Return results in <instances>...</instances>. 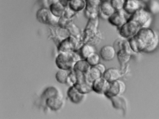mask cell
<instances>
[{
  "instance_id": "cell-1",
  "label": "cell",
  "mask_w": 159,
  "mask_h": 119,
  "mask_svg": "<svg viewBox=\"0 0 159 119\" xmlns=\"http://www.w3.org/2000/svg\"><path fill=\"white\" fill-rule=\"evenodd\" d=\"M128 40L134 53L151 52L156 48L159 41L157 33L149 28H141L135 35Z\"/></svg>"
},
{
  "instance_id": "cell-2",
  "label": "cell",
  "mask_w": 159,
  "mask_h": 119,
  "mask_svg": "<svg viewBox=\"0 0 159 119\" xmlns=\"http://www.w3.org/2000/svg\"><path fill=\"white\" fill-rule=\"evenodd\" d=\"M82 59L78 51L59 53L55 59V63L59 69L70 71L76 62Z\"/></svg>"
},
{
  "instance_id": "cell-3",
  "label": "cell",
  "mask_w": 159,
  "mask_h": 119,
  "mask_svg": "<svg viewBox=\"0 0 159 119\" xmlns=\"http://www.w3.org/2000/svg\"><path fill=\"white\" fill-rule=\"evenodd\" d=\"M84 44L81 39L70 35L59 43L57 49L59 53L78 51Z\"/></svg>"
},
{
  "instance_id": "cell-4",
  "label": "cell",
  "mask_w": 159,
  "mask_h": 119,
  "mask_svg": "<svg viewBox=\"0 0 159 119\" xmlns=\"http://www.w3.org/2000/svg\"><path fill=\"white\" fill-rule=\"evenodd\" d=\"M129 20L135 22L141 28H147L151 23L152 18L149 11L142 8L131 15Z\"/></svg>"
},
{
  "instance_id": "cell-5",
  "label": "cell",
  "mask_w": 159,
  "mask_h": 119,
  "mask_svg": "<svg viewBox=\"0 0 159 119\" xmlns=\"http://www.w3.org/2000/svg\"><path fill=\"white\" fill-rule=\"evenodd\" d=\"M121 37L128 39L135 35L141 28L134 21L128 20L120 27L117 28Z\"/></svg>"
},
{
  "instance_id": "cell-6",
  "label": "cell",
  "mask_w": 159,
  "mask_h": 119,
  "mask_svg": "<svg viewBox=\"0 0 159 119\" xmlns=\"http://www.w3.org/2000/svg\"><path fill=\"white\" fill-rule=\"evenodd\" d=\"M36 17L40 23L49 24L53 26H58L60 17L53 15L49 8H41L37 11Z\"/></svg>"
},
{
  "instance_id": "cell-7",
  "label": "cell",
  "mask_w": 159,
  "mask_h": 119,
  "mask_svg": "<svg viewBox=\"0 0 159 119\" xmlns=\"http://www.w3.org/2000/svg\"><path fill=\"white\" fill-rule=\"evenodd\" d=\"M74 71L77 76L76 82L74 85L76 89L81 93L86 94L92 91V84L87 80L86 74L78 71Z\"/></svg>"
},
{
  "instance_id": "cell-8",
  "label": "cell",
  "mask_w": 159,
  "mask_h": 119,
  "mask_svg": "<svg viewBox=\"0 0 159 119\" xmlns=\"http://www.w3.org/2000/svg\"><path fill=\"white\" fill-rule=\"evenodd\" d=\"M125 83L120 79L110 83L109 87L104 94L108 98L122 95L125 91Z\"/></svg>"
},
{
  "instance_id": "cell-9",
  "label": "cell",
  "mask_w": 159,
  "mask_h": 119,
  "mask_svg": "<svg viewBox=\"0 0 159 119\" xmlns=\"http://www.w3.org/2000/svg\"><path fill=\"white\" fill-rule=\"evenodd\" d=\"M130 16L126 13L123 9L115 11L107 20L111 25L118 28L125 24Z\"/></svg>"
},
{
  "instance_id": "cell-10",
  "label": "cell",
  "mask_w": 159,
  "mask_h": 119,
  "mask_svg": "<svg viewBox=\"0 0 159 119\" xmlns=\"http://www.w3.org/2000/svg\"><path fill=\"white\" fill-rule=\"evenodd\" d=\"M45 104L50 110L57 111L63 106L64 101L62 94L52 96L46 98L44 101Z\"/></svg>"
},
{
  "instance_id": "cell-11",
  "label": "cell",
  "mask_w": 159,
  "mask_h": 119,
  "mask_svg": "<svg viewBox=\"0 0 159 119\" xmlns=\"http://www.w3.org/2000/svg\"><path fill=\"white\" fill-rule=\"evenodd\" d=\"M115 11L109 0L101 1L99 8L98 17L102 20H107Z\"/></svg>"
},
{
  "instance_id": "cell-12",
  "label": "cell",
  "mask_w": 159,
  "mask_h": 119,
  "mask_svg": "<svg viewBox=\"0 0 159 119\" xmlns=\"http://www.w3.org/2000/svg\"><path fill=\"white\" fill-rule=\"evenodd\" d=\"M86 94L79 92L74 86H70L67 91V95L70 100L75 104H79L84 99Z\"/></svg>"
},
{
  "instance_id": "cell-13",
  "label": "cell",
  "mask_w": 159,
  "mask_h": 119,
  "mask_svg": "<svg viewBox=\"0 0 159 119\" xmlns=\"http://www.w3.org/2000/svg\"><path fill=\"white\" fill-rule=\"evenodd\" d=\"M109 85L110 82L102 76L93 82V91L98 94H104L108 89Z\"/></svg>"
},
{
  "instance_id": "cell-14",
  "label": "cell",
  "mask_w": 159,
  "mask_h": 119,
  "mask_svg": "<svg viewBox=\"0 0 159 119\" xmlns=\"http://www.w3.org/2000/svg\"><path fill=\"white\" fill-rule=\"evenodd\" d=\"M116 53V51L113 46L110 45H106L103 46L100 51L101 57L105 61L113 60Z\"/></svg>"
},
{
  "instance_id": "cell-15",
  "label": "cell",
  "mask_w": 159,
  "mask_h": 119,
  "mask_svg": "<svg viewBox=\"0 0 159 119\" xmlns=\"http://www.w3.org/2000/svg\"><path fill=\"white\" fill-rule=\"evenodd\" d=\"M139 0H126L123 9L126 13L131 15L139 9L144 8Z\"/></svg>"
},
{
  "instance_id": "cell-16",
  "label": "cell",
  "mask_w": 159,
  "mask_h": 119,
  "mask_svg": "<svg viewBox=\"0 0 159 119\" xmlns=\"http://www.w3.org/2000/svg\"><path fill=\"white\" fill-rule=\"evenodd\" d=\"M121 76L120 70L114 67L106 69L102 75V77L110 83L119 79Z\"/></svg>"
},
{
  "instance_id": "cell-17",
  "label": "cell",
  "mask_w": 159,
  "mask_h": 119,
  "mask_svg": "<svg viewBox=\"0 0 159 119\" xmlns=\"http://www.w3.org/2000/svg\"><path fill=\"white\" fill-rule=\"evenodd\" d=\"M113 108L117 109L124 111L126 109L127 104L125 98L121 95H117L110 99Z\"/></svg>"
},
{
  "instance_id": "cell-18",
  "label": "cell",
  "mask_w": 159,
  "mask_h": 119,
  "mask_svg": "<svg viewBox=\"0 0 159 119\" xmlns=\"http://www.w3.org/2000/svg\"><path fill=\"white\" fill-rule=\"evenodd\" d=\"M86 6L85 0H70L68 7L77 13L84 10Z\"/></svg>"
},
{
  "instance_id": "cell-19",
  "label": "cell",
  "mask_w": 159,
  "mask_h": 119,
  "mask_svg": "<svg viewBox=\"0 0 159 119\" xmlns=\"http://www.w3.org/2000/svg\"><path fill=\"white\" fill-rule=\"evenodd\" d=\"M91 67L86 59L82 58L76 62L72 69L86 74Z\"/></svg>"
},
{
  "instance_id": "cell-20",
  "label": "cell",
  "mask_w": 159,
  "mask_h": 119,
  "mask_svg": "<svg viewBox=\"0 0 159 119\" xmlns=\"http://www.w3.org/2000/svg\"><path fill=\"white\" fill-rule=\"evenodd\" d=\"M94 46L89 44L84 43L78 51L82 58L86 59L92 53L96 52Z\"/></svg>"
},
{
  "instance_id": "cell-21",
  "label": "cell",
  "mask_w": 159,
  "mask_h": 119,
  "mask_svg": "<svg viewBox=\"0 0 159 119\" xmlns=\"http://www.w3.org/2000/svg\"><path fill=\"white\" fill-rule=\"evenodd\" d=\"M86 76L87 80L92 84L94 80L102 76V74L97 67L93 66L86 74Z\"/></svg>"
},
{
  "instance_id": "cell-22",
  "label": "cell",
  "mask_w": 159,
  "mask_h": 119,
  "mask_svg": "<svg viewBox=\"0 0 159 119\" xmlns=\"http://www.w3.org/2000/svg\"><path fill=\"white\" fill-rule=\"evenodd\" d=\"M132 54L124 49H121L118 51L116 54L120 65L126 64L129 61Z\"/></svg>"
},
{
  "instance_id": "cell-23",
  "label": "cell",
  "mask_w": 159,
  "mask_h": 119,
  "mask_svg": "<svg viewBox=\"0 0 159 119\" xmlns=\"http://www.w3.org/2000/svg\"><path fill=\"white\" fill-rule=\"evenodd\" d=\"M65 8V7L58 2L50 5L49 8L53 15L60 17L63 16Z\"/></svg>"
},
{
  "instance_id": "cell-24",
  "label": "cell",
  "mask_w": 159,
  "mask_h": 119,
  "mask_svg": "<svg viewBox=\"0 0 159 119\" xmlns=\"http://www.w3.org/2000/svg\"><path fill=\"white\" fill-rule=\"evenodd\" d=\"M60 90L56 87L51 86L46 89L43 92L41 98L44 101L46 98L61 94Z\"/></svg>"
},
{
  "instance_id": "cell-25",
  "label": "cell",
  "mask_w": 159,
  "mask_h": 119,
  "mask_svg": "<svg viewBox=\"0 0 159 119\" xmlns=\"http://www.w3.org/2000/svg\"><path fill=\"white\" fill-rule=\"evenodd\" d=\"M85 1L86 6L85 10L91 11H99L101 0H85Z\"/></svg>"
},
{
  "instance_id": "cell-26",
  "label": "cell",
  "mask_w": 159,
  "mask_h": 119,
  "mask_svg": "<svg viewBox=\"0 0 159 119\" xmlns=\"http://www.w3.org/2000/svg\"><path fill=\"white\" fill-rule=\"evenodd\" d=\"M70 35L78 39L81 38L82 33L79 28L75 24L72 23L67 28Z\"/></svg>"
},
{
  "instance_id": "cell-27",
  "label": "cell",
  "mask_w": 159,
  "mask_h": 119,
  "mask_svg": "<svg viewBox=\"0 0 159 119\" xmlns=\"http://www.w3.org/2000/svg\"><path fill=\"white\" fill-rule=\"evenodd\" d=\"M67 71L60 70L58 71L55 75V78L57 81L61 84L66 83L68 73Z\"/></svg>"
},
{
  "instance_id": "cell-28",
  "label": "cell",
  "mask_w": 159,
  "mask_h": 119,
  "mask_svg": "<svg viewBox=\"0 0 159 119\" xmlns=\"http://www.w3.org/2000/svg\"><path fill=\"white\" fill-rule=\"evenodd\" d=\"M101 58L100 55L95 52L92 53L86 59L89 64L93 66L100 62Z\"/></svg>"
},
{
  "instance_id": "cell-29",
  "label": "cell",
  "mask_w": 159,
  "mask_h": 119,
  "mask_svg": "<svg viewBox=\"0 0 159 119\" xmlns=\"http://www.w3.org/2000/svg\"><path fill=\"white\" fill-rule=\"evenodd\" d=\"M70 71L66 83L70 87L74 86L77 81V76L75 72L73 69Z\"/></svg>"
},
{
  "instance_id": "cell-30",
  "label": "cell",
  "mask_w": 159,
  "mask_h": 119,
  "mask_svg": "<svg viewBox=\"0 0 159 119\" xmlns=\"http://www.w3.org/2000/svg\"><path fill=\"white\" fill-rule=\"evenodd\" d=\"M115 11L123 9L126 0H109Z\"/></svg>"
},
{
  "instance_id": "cell-31",
  "label": "cell",
  "mask_w": 159,
  "mask_h": 119,
  "mask_svg": "<svg viewBox=\"0 0 159 119\" xmlns=\"http://www.w3.org/2000/svg\"><path fill=\"white\" fill-rule=\"evenodd\" d=\"M73 19H67L63 16L60 17L58 26L60 27L67 29L69 26L73 22Z\"/></svg>"
},
{
  "instance_id": "cell-32",
  "label": "cell",
  "mask_w": 159,
  "mask_h": 119,
  "mask_svg": "<svg viewBox=\"0 0 159 119\" xmlns=\"http://www.w3.org/2000/svg\"><path fill=\"white\" fill-rule=\"evenodd\" d=\"M77 13L67 6L65 7L62 16L68 19H73Z\"/></svg>"
},
{
  "instance_id": "cell-33",
  "label": "cell",
  "mask_w": 159,
  "mask_h": 119,
  "mask_svg": "<svg viewBox=\"0 0 159 119\" xmlns=\"http://www.w3.org/2000/svg\"><path fill=\"white\" fill-rule=\"evenodd\" d=\"M125 39L121 37L116 39L114 41L113 46L116 52L121 49L122 44Z\"/></svg>"
},
{
  "instance_id": "cell-34",
  "label": "cell",
  "mask_w": 159,
  "mask_h": 119,
  "mask_svg": "<svg viewBox=\"0 0 159 119\" xmlns=\"http://www.w3.org/2000/svg\"><path fill=\"white\" fill-rule=\"evenodd\" d=\"M149 9L151 12L157 13L159 11V3L156 1H152L149 4Z\"/></svg>"
},
{
  "instance_id": "cell-35",
  "label": "cell",
  "mask_w": 159,
  "mask_h": 119,
  "mask_svg": "<svg viewBox=\"0 0 159 119\" xmlns=\"http://www.w3.org/2000/svg\"><path fill=\"white\" fill-rule=\"evenodd\" d=\"M97 67L101 71L102 75L106 70V67L105 65L100 62L94 66Z\"/></svg>"
},
{
  "instance_id": "cell-36",
  "label": "cell",
  "mask_w": 159,
  "mask_h": 119,
  "mask_svg": "<svg viewBox=\"0 0 159 119\" xmlns=\"http://www.w3.org/2000/svg\"><path fill=\"white\" fill-rule=\"evenodd\" d=\"M59 0H48V2L50 6L52 4L59 2Z\"/></svg>"
},
{
  "instance_id": "cell-37",
  "label": "cell",
  "mask_w": 159,
  "mask_h": 119,
  "mask_svg": "<svg viewBox=\"0 0 159 119\" xmlns=\"http://www.w3.org/2000/svg\"><path fill=\"white\" fill-rule=\"evenodd\" d=\"M105 0H101V1H105Z\"/></svg>"
}]
</instances>
